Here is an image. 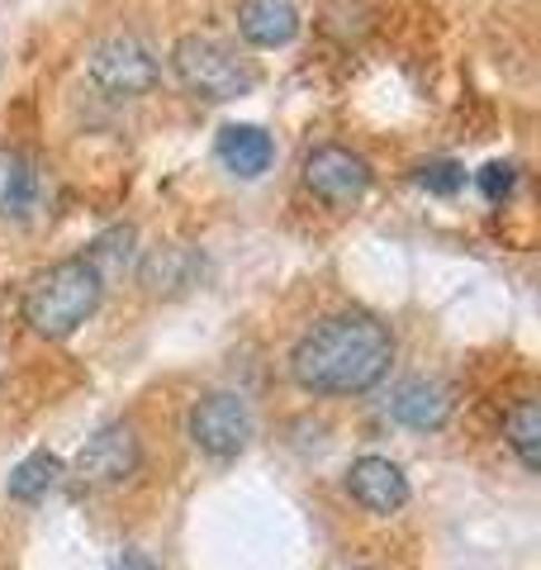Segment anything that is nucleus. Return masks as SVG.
<instances>
[{"label":"nucleus","instance_id":"1","mask_svg":"<svg viewBox=\"0 0 541 570\" xmlns=\"http://www.w3.org/2000/svg\"><path fill=\"white\" fill-rule=\"evenodd\" d=\"M394 333L366 309H342L318 318L291 352V376L304 395L347 400L366 395L390 376Z\"/></svg>","mask_w":541,"mask_h":570},{"label":"nucleus","instance_id":"2","mask_svg":"<svg viewBox=\"0 0 541 570\" xmlns=\"http://www.w3.org/2000/svg\"><path fill=\"white\" fill-rule=\"evenodd\" d=\"M105 299V276L90 266L86 257H67V262H52L48 272H39L24 285V324L39 333L62 343L71 337L81 324H90Z\"/></svg>","mask_w":541,"mask_h":570},{"label":"nucleus","instance_id":"3","mask_svg":"<svg viewBox=\"0 0 541 570\" xmlns=\"http://www.w3.org/2000/svg\"><path fill=\"white\" fill-rule=\"evenodd\" d=\"M171 71L195 100H209V105L243 100L262 86L257 62L243 58L238 48H228L224 39H209V33H186V39H176Z\"/></svg>","mask_w":541,"mask_h":570},{"label":"nucleus","instance_id":"4","mask_svg":"<svg viewBox=\"0 0 541 570\" xmlns=\"http://www.w3.org/2000/svg\"><path fill=\"white\" fill-rule=\"evenodd\" d=\"M86 81L110 100H138L161 81V62L134 33H115L86 52Z\"/></svg>","mask_w":541,"mask_h":570},{"label":"nucleus","instance_id":"5","mask_svg":"<svg viewBox=\"0 0 541 570\" xmlns=\"http://www.w3.org/2000/svg\"><path fill=\"white\" fill-rule=\"evenodd\" d=\"M186 433H190V442L205 456L233 461L238 452H247V442H252V433H257V423H252V409H247L243 395H233V390H214V395L195 400L190 419H186Z\"/></svg>","mask_w":541,"mask_h":570},{"label":"nucleus","instance_id":"6","mask_svg":"<svg viewBox=\"0 0 541 570\" xmlns=\"http://www.w3.org/2000/svg\"><path fill=\"white\" fill-rule=\"evenodd\" d=\"M304 186L318 205L328 209H352L366 200L371 190V163L352 148H342V142H323L304 157Z\"/></svg>","mask_w":541,"mask_h":570},{"label":"nucleus","instance_id":"7","mask_svg":"<svg viewBox=\"0 0 541 570\" xmlns=\"http://www.w3.org/2000/svg\"><path fill=\"white\" fill-rule=\"evenodd\" d=\"M138 466H142L138 433L129 423H105L86 438V448L71 461V475H77L86 490H115L129 475H138Z\"/></svg>","mask_w":541,"mask_h":570},{"label":"nucleus","instance_id":"8","mask_svg":"<svg viewBox=\"0 0 541 570\" xmlns=\"http://www.w3.org/2000/svg\"><path fill=\"white\" fill-rule=\"evenodd\" d=\"M456 414V390L442 376H409L385 395V419L409 433H437Z\"/></svg>","mask_w":541,"mask_h":570},{"label":"nucleus","instance_id":"9","mask_svg":"<svg viewBox=\"0 0 541 570\" xmlns=\"http://www.w3.org/2000/svg\"><path fill=\"white\" fill-rule=\"evenodd\" d=\"M347 494L356 499L366 513L375 519H390V513H400L409 504V475L400 461L390 456H356L347 466Z\"/></svg>","mask_w":541,"mask_h":570},{"label":"nucleus","instance_id":"10","mask_svg":"<svg viewBox=\"0 0 541 570\" xmlns=\"http://www.w3.org/2000/svg\"><path fill=\"white\" fill-rule=\"evenodd\" d=\"M43 209V167L24 148H0V224H29Z\"/></svg>","mask_w":541,"mask_h":570},{"label":"nucleus","instance_id":"11","mask_svg":"<svg viewBox=\"0 0 541 570\" xmlns=\"http://www.w3.org/2000/svg\"><path fill=\"white\" fill-rule=\"evenodd\" d=\"M214 157L238 176V181H257L276 163V138H270L262 124H224L219 142H214Z\"/></svg>","mask_w":541,"mask_h":570},{"label":"nucleus","instance_id":"12","mask_svg":"<svg viewBox=\"0 0 541 570\" xmlns=\"http://www.w3.org/2000/svg\"><path fill=\"white\" fill-rule=\"evenodd\" d=\"M238 33L252 48H291L299 39V10L295 0H243L238 6Z\"/></svg>","mask_w":541,"mask_h":570},{"label":"nucleus","instance_id":"13","mask_svg":"<svg viewBox=\"0 0 541 570\" xmlns=\"http://www.w3.org/2000/svg\"><path fill=\"white\" fill-rule=\"evenodd\" d=\"M200 272H205V262L195 247H157L153 257H142L138 262V281L148 285L153 295H180V291H190V285H200Z\"/></svg>","mask_w":541,"mask_h":570},{"label":"nucleus","instance_id":"14","mask_svg":"<svg viewBox=\"0 0 541 570\" xmlns=\"http://www.w3.org/2000/svg\"><path fill=\"white\" fill-rule=\"evenodd\" d=\"M503 442H509V452L518 456V466L528 475L541 471V409L532 395H522L509 409V419H503Z\"/></svg>","mask_w":541,"mask_h":570},{"label":"nucleus","instance_id":"15","mask_svg":"<svg viewBox=\"0 0 541 570\" xmlns=\"http://www.w3.org/2000/svg\"><path fill=\"white\" fill-rule=\"evenodd\" d=\"M67 471H62V461L52 456V452H29L20 466L10 471L6 480V494L14 499V504H39V499H48V490L58 485Z\"/></svg>","mask_w":541,"mask_h":570},{"label":"nucleus","instance_id":"16","mask_svg":"<svg viewBox=\"0 0 541 570\" xmlns=\"http://www.w3.org/2000/svg\"><path fill=\"white\" fill-rule=\"evenodd\" d=\"M138 234L129 224H119V228H105L100 238H90V247H86V262L96 266V272L105 276V285H110L115 276H124V272H134V262H138Z\"/></svg>","mask_w":541,"mask_h":570},{"label":"nucleus","instance_id":"17","mask_svg":"<svg viewBox=\"0 0 541 570\" xmlns=\"http://www.w3.org/2000/svg\"><path fill=\"white\" fill-rule=\"evenodd\" d=\"M413 181H419V190L437 195V200H451V195H461V186H465V167L451 163V157H432V163L413 171Z\"/></svg>","mask_w":541,"mask_h":570},{"label":"nucleus","instance_id":"18","mask_svg":"<svg viewBox=\"0 0 541 570\" xmlns=\"http://www.w3.org/2000/svg\"><path fill=\"white\" fill-rule=\"evenodd\" d=\"M475 186H480V195H484L490 205H509L513 190H518V167H513V163H490V167H480V171H475Z\"/></svg>","mask_w":541,"mask_h":570},{"label":"nucleus","instance_id":"19","mask_svg":"<svg viewBox=\"0 0 541 570\" xmlns=\"http://www.w3.org/2000/svg\"><path fill=\"white\" fill-rule=\"evenodd\" d=\"M110 570H157V561L142 557V551H124V557H119Z\"/></svg>","mask_w":541,"mask_h":570},{"label":"nucleus","instance_id":"20","mask_svg":"<svg viewBox=\"0 0 541 570\" xmlns=\"http://www.w3.org/2000/svg\"><path fill=\"white\" fill-rule=\"evenodd\" d=\"M356 570H371V566H356Z\"/></svg>","mask_w":541,"mask_h":570}]
</instances>
